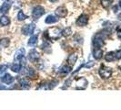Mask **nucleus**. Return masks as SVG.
<instances>
[{"label": "nucleus", "mask_w": 121, "mask_h": 110, "mask_svg": "<svg viewBox=\"0 0 121 110\" xmlns=\"http://www.w3.org/2000/svg\"><path fill=\"white\" fill-rule=\"evenodd\" d=\"M61 32H62V30L59 28L53 27V28H50L46 33L48 35V39H49L50 40H58L62 36Z\"/></svg>", "instance_id": "1"}, {"label": "nucleus", "mask_w": 121, "mask_h": 110, "mask_svg": "<svg viewBox=\"0 0 121 110\" xmlns=\"http://www.w3.org/2000/svg\"><path fill=\"white\" fill-rule=\"evenodd\" d=\"M106 36L107 35L103 34V33H97V35H95V37L93 38V41H92V44L95 49H100L105 44L104 39Z\"/></svg>", "instance_id": "2"}, {"label": "nucleus", "mask_w": 121, "mask_h": 110, "mask_svg": "<svg viewBox=\"0 0 121 110\" xmlns=\"http://www.w3.org/2000/svg\"><path fill=\"white\" fill-rule=\"evenodd\" d=\"M75 82H76V89L78 90H84L87 86V81L84 78V77H79V78H75Z\"/></svg>", "instance_id": "3"}, {"label": "nucleus", "mask_w": 121, "mask_h": 110, "mask_svg": "<svg viewBox=\"0 0 121 110\" xmlns=\"http://www.w3.org/2000/svg\"><path fill=\"white\" fill-rule=\"evenodd\" d=\"M45 14V9L41 6H36L34 7L33 11H32V17L34 19H38L40 17H42Z\"/></svg>", "instance_id": "4"}, {"label": "nucleus", "mask_w": 121, "mask_h": 110, "mask_svg": "<svg viewBox=\"0 0 121 110\" xmlns=\"http://www.w3.org/2000/svg\"><path fill=\"white\" fill-rule=\"evenodd\" d=\"M99 74L100 76L104 78V79H108L112 75V70L110 68L107 67V66H101V68L99 69Z\"/></svg>", "instance_id": "5"}, {"label": "nucleus", "mask_w": 121, "mask_h": 110, "mask_svg": "<svg viewBox=\"0 0 121 110\" xmlns=\"http://www.w3.org/2000/svg\"><path fill=\"white\" fill-rule=\"evenodd\" d=\"M0 80H1V82H2L3 84L11 85L13 82H14L15 78L13 77L11 74H9V73H4V74L0 75Z\"/></svg>", "instance_id": "6"}, {"label": "nucleus", "mask_w": 121, "mask_h": 110, "mask_svg": "<svg viewBox=\"0 0 121 110\" xmlns=\"http://www.w3.org/2000/svg\"><path fill=\"white\" fill-rule=\"evenodd\" d=\"M35 28H36V25L35 24L25 25L21 30H22V33L24 35H31V34H33V32L35 30Z\"/></svg>", "instance_id": "7"}, {"label": "nucleus", "mask_w": 121, "mask_h": 110, "mask_svg": "<svg viewBox=\"0 0 121 110\" xmlns=\"http://www.w3.org/2000/svg\"><path fill=\"white\" fill-rule=\"evenodd\" d=\"M77 25L78 27H84L88 23V16L86 14H82L78 19H77Z\"/></svg>", "instance_id": "8"}, {"label": "nucleus", "mask_w": 121, "mask_h": 110, "mask_svg": "<svg viewBox=\"0 0 121 110\" xmlns=\"http://www.w3.org/2000/svg\"><path fill=\"white\" fill-rule=\"evenodd\" d=\"M40 58V55H39V52L36 50L33 49L31 50L28 53V60L32 62H35V61H38Z\"/></svg>", "instance_id": "9"}, {"label": "nucleus", "mask_w": 121, "mask_h": 110, "mask_svg": "<svg viewBox=\"0 0 121 110\" xmlns=\"http://www.w3.org/2000/svg\"><path fill=\"white\" fill-rule=\"evenodd\" d=\"M25 55H26V50H25L24 48H20L19 50H17L15 53V61H22L23 59L25 58Z\"/></svg>", "instance_id": "10"}, {"label": "nucleus", "mask_w": 121, "mask_h": 110, "mask_svg": "<svg viewBox=\"0 0 121 110\" xmlns=\"http://www.w3.org/2000/svg\"><path fill=\"white\" fill-rule=\"evenodd\" d=\"M56 15L58 17V18H65L67 15V10L66 7L64 6H58L56 10H55Z\"/></svg>", "instance_id": "11"}, {"label": "nucleus", "mask_w": 121, "mask_h": 110, "mask_svg": "<svg viewBox=\"0 0 121 110\" xmlns=\"http://www.w3.org/2000/svg\"><path fill=\"white\" fill-rule=\"evenodd\" d=\"M19 81V85L23 89H28L30 87V82L29 80L26 78H20L18 80Z\"/></svg>", "instance_id": "12"}, {"label": "nucleus", "mask_w": 121, "mask_h": 110, "mask_svg": "<svg viewBox=\"0 0 121 110\" xmlns=\"http://www.w3.org/2000/svg\"><path fill=\"white\" fill-rule=\"evenodd\" d=\"M40 49L42 50H44L45 52H47V53H50L51 52V45H50V43L48 41L44 40L42 45L40 46Z\"/></svg>", "instance_id": "13"}, {"label": "nucleus", "mask_w": 121, "mask_h": 110, "mask_svg": "<svg viewBox=\"0 0 121 110\" xmlns=\"http://www.w3.org/2000/svg\"><path fill=\"white\" fill-rule=\"evenodd\" d=\"M10 7H11V3H10V2H8V1L4 2V4L0 6L1 13H3V14H6V13H7V12H8V10L10 9Z\"/></svg>", "instance_id": "14"}, {"label": "nucleus", "mask_w": 121, "mask_h": 110, "mask_svg": "<svg viewBox=\"0 0 121 110\" xmlns=\"http://www.w3.org/2000/svg\"><path fill=\"white\" fill-rule=\"evenodd\" d=\"M25 74L29 77V78H36V73L35 72V70H33L32 68H26V71H25Z\"/></svg>", "instance_id": "15"}, {"label": "nucleus", "mask_w": 121, "mask_h": 110, "mask_svg": "<svg viewBox=\"0 0 121 110\" xmlns=\"http://www.w3.org/2000/svg\"><path fill=\"white\" fill-rule=\"evenodd\" d=\"M93 57L96 60H100L103 57V50L101 49H94V50H93Z\"/></svg>", "instance_id": "16"}, {"label": "nucleus", "mask_w": 121, "mask_h": 110, "mask_svg": "<svg viewBox=\"0 0 121 110\" xmlns=\"http://www.w3.org/2000/svg\"><path fill=\"white\" fill-rule=\"evenodd\" d=\"M57 21H58V18H56V16H54V15H49L45 19V22L47 24H54V23L57 22Z\"/></svg>", "instance_id": "17"}, {"label": "nucleus", "mask_w": 121, "mask_h": 110, "mask_svg": "<svg viewBox=\"0 0 121 110\" xmlns=\"http://www.w3.org/2000/svg\"><path fill=\"white\" fill-rule=\"evenodd\" d=\"M77 60H78V54H77V53H73V54L68 56V58H67V62H68V64H69L70 66H73V65L76 63Z\"/></svg>", "instance_id": "18"}, {"label": "nucleus", "mask_w": 121, "mask_h": 110, "mask_svg": "<svg viewBox=\"0 0 121 110\" xmlns=\"http://www.w3.org/2000/svg\"><path fill=\"white\" fill-rule=\"evenodd\" d=\"M37 41H38V36L37 35H33L29 39V40L27 42V45L30 46V47H35L37 44Z\"/></svg>", "instance_id": "19"}, {"label": "nucleus", "mask_w": 121, "mask_h": 110, "mask_svg": "<svg viewBox=\"0 0 121 110\" xmlns=\"http://www.w3.org/2000/svg\"><path fill=\"white\" fill-rule=\"evenodd\" d=\"M11 70H12L14 73H20L21 70H22V65L21 63H18V62H15L11 65Z\"/></svg>", "instance_id": "20"}, {"label": "nucleus", "mask_w": 121, "mask_h": 110, "mask_svg": "<svg viewBox=\"0 0 121 110\" xmlns=\"http://www.w3.org/2000/svg\"><path fill=\"white\" fill-rule=\"evenodd\" d=\"M105 59H106V61H109V62L114 61L116 60L115 52H114V51H109V52H108L107 54L105 55Z\"/></svg>", "instance_id": "21"}, {"label": "nucleus", "mask_w": 121, "mask_h": 110, "mask_svg": "<svg viewBox=\"0 0 121 110\" xmlns=\"http://www.w3.org/2000/svg\"><path fill=\"white\" fill-rule=\"evenodd\" d=\"M71 70H72V66H70L69 64L68 65H64L63 67L60 68L59 73L61 74H67V73H71Z\"/></svg>", "instance_id": "22"}, {"label": "nucleus", "mask_w": 121, "mask_h": 110, "mask_svg": "<svg viewBox=\"0 0 121 110\" xmlns=\"http://www.w3.org/2000/svg\"><path fill=\"white\" fill-rule=\"evenodd\" d=\"M10 24V18L6 16H2L0 18V25L1 26H8Z\"/></svg>", "instance_id": "23"}, {"label": "nucleus", "mask_w": 121, "mask_h": 110, "mask_svg": "<svg viewBox=\"0 0 121 110\" xmlns=\"http://www.w3.org/2000/svg\"><path fill=\"white\" fill-rule=\"evenodd\" d=\"M62 36L64 37H69L71 34H72V30H71V28H69V27H67V28H65L63 30H62Z\"/></svg>", "instance_id": "24"}, {"label": "nucleus", "mask_w": 121, "mask_h": 110, "mask_svg": "<svg viewBox=\"0 0 121 110\" xmlns=\"http://www.w3.org/2000/svg\"><path fill=\"white\" fill-rule=\"evenodd\" d=\"M9 43H10L9 39H7V38L2 39V40H0V47H2V48H6V47L9 46Z\"/></svg>", "instance_id": "25"}, {"label": "nucleus", "mask_w": 121, "mask_h": 110, "mask_svg": "<svg viewBox=\"0 0 121 110\" xmlns=\"http://www.w3.org/2000/svg\"><path fill=\"white\" fill-rule=\"evenodd\" d=\"M113 1H114V0H101L100 3H101V5H102L103 7H105V8H108L109 6L112 5Z\"/></svg>", "instance_id": "26"}, {"label": "nucleus", "mask_w": 121, "mask_h": 110, "mask_svg": "<svg viewBox=\"0 0 121 110\" xmlns=\"http://www.w3.org/2000/svg\"><path fill=\"white\" fill-rule=\"evenodd\" d=\"M26 18H27V16H26V15H25L24 12H23L22 10L18 11V13H17V19L19 20V21H23V20H25Z\"/></svg>", "instance_id": "27"}, {"label": "nucleus", "mask_w": 121, "mask_h": 110, "mask_svg": "<svg viewBox=\"0 0 121 110\" xmlns=\"http://www.w3.org/2000/svg\"><path fill=\"white\" fill-rule=\"evenodd\" d=\"M58 83V81H52V82H49L48 84V85L46 86V89H52L53 87L56 85V84Z\"/></svg>", "instance_id": "28"}, {"label": "nucleus", "mask_w": 121, "mask_h": 110, "mask_svg": "<svg viewBox=\"0 0 121 110\" xmlns=\"http://www.w3.org/2000/svg\"><path fill=\"white\" fill-rule=\"evenodd\" d=\"M115 55H116V59L121 60V49L117 50V51H115Z\"/></svg>", "instance_id": "29"}, {"label": "nucleus", "mask_w": 121, "mask_h": 110, "mask_svg": "<svg viewBox=\"0 0 121 110\" xmlns=\"http://www.w3.org/2000/svg\"><path fill=\"white\" fill-rule=\"evenodd\" d=\"M94 64H95V62H94V61H88V62H86V64H84V67L91 68L92 66H94Z\"/></svg>", "instance_id": "30"}, {"label": "nucleus", "mask_w": 121, "mask_h": 110, "mask_svg": "<svg viewBox=\"0 0 121 110\" xmlns=\"http://www.w3.org/2000/svg\"><path fill=\"white\" fill-rule=\"evenodd\" d=\"M5 89H7V87L5 86L4 85H2V84H0V90H5Z\"/></svg>", "instance_id": "31"}, {"label": "nucleus", "mask_w": 121, "mask_h": 110, "mask_svg": "<svg viewBox=\"0 0 121 110\" xmlns=\"http://www.w3.org/2000/svg\"><path fill=\"white\" fill-rule=\"evenodd\" d=\"M117 38L121 40V30H119L117 31Z\"/></svg>", "instance_id": "32"}, {"label": "nucleus", "mask_w": 121, "mask_h": 110, "mask_svg": "<svg viewBox=\"0 0 121 110\" xmlns=\"http://www.w3.org/2000/svg\"><path fill=\"white\" fill-rule=\"evenodd\" d=\"M117 6H115L113 7V11H114V12H117Z\"/></svg>", "instance_id": "33"}, {"label": "nucleus", "mask_w": 121, "mask_h": 110, "mask_svg": "<svg viewBox=\"0 0 121 110\" xmlns=\"http://www.w3.org/2000/svg\"><path fill=\"white\" fill-rule=\"evenodd\" d=\"M117 19H118V20H120V21H121V13H120V14H118V15H117Z\"/></svg>", "instance_id": "34"}, {"label": "nucleus", "mask_w": 121, "mask_h": 110, "mask_svg": "<svg viewBox=\"0 0 121 110\" xmlns=\"http://www.w3.org/2000/svg\"><path fill=\"white\" fill-rule=\"evenodd\" d=\"M58 0H49V2H51V3H56V2H57Z\"/></svg>", "instance_id": "35"}, {"label": "nucleus", "mask_w": 121, "mask_h": 110, "mask_svg": "<svg viewBox=\"0 0 121 110\" xmlns=\"http://www.w3.org/2000/svg\"><path fill=\"white\" fill-rule=\"evenodd\" d=\"M119 6H120V7H121V1H120V2H119Z\"/></svg>", "instance_id": "36"}, {"label": "nucleus", "mask_w": 121, "mask_h": 110, "mask_svg": "<svg viewBox=\"0 0 121 110\" xmlns=\"http://www.w3.org/2000/svg\"><path fill=\"white\" fill-rule=\"evenodd\" d=\"M0 14H1V9H0Z\"/></svg>", "instance_id": "37"}, {"label": "nucleus", "mask_w": 121, "mask_h": 110, "mask_svg": "<svg viewBox=\"0 0 121 110\" xmlns=\"http://www.w3.org/2000/svg\"><path fill=\"white\" fill-rule=\"evenodd\" d=\"M0 68H1V65H0Z\"/></svg>", "instance_id": "38"}]
</instances>
